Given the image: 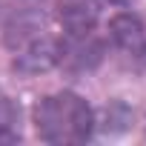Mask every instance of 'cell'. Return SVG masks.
Here are the masks:
<instances>
[{
    "label": "cell",
    "instance_id": "cell-5",
    "mask_svg": "<svg viewBox=\"0 0 146 146\" xmlns=\"http://www.w3.org/2000/svg\"><path fill=\"white\" fill-rule=\"evenodd\" d=\"M57 66V43L49 37H35L32 43H26L23 49H17L15 57V69L23 72V75H37V72H46Z\"/></svg>",
    "mask_w": 146,
    "mask_h": 146
},
{
    "label": "cell",
    "instance_id": "cell-7",
    "mask_svg": "<svg viewBox=\"0 0 146 146\" xmlns=\"http://www.w3.org/2000/svg\"><path fill=\"white\" fill-rule=\"evenodd\" d=\"M115 3H123V0H115Z\"/></svg>",
    "mask_w": 146,
    "mask_h": 146
},
{
    "label": "cell",
    "instance_id": "cell-1",
    "mask_svg": "<svg viewBox=\"0 0 146 146\" xmlns=\"http://www.w3.org/2000/svg\"><path fill=\"white\" fill-rule=\"evenodd\" d=\"M35 129L40 140L69 146V143H83L89 140L95 129V115L89 103L75 92H57L37 103L35 109Z\"/></svg>",
    "mask_w": 146,
    "mask_h": 146
},
{
    "label": "cell",
    "instance_id": "cell-2",
    "mask_svg": "<svg viewBox=\"0 0 146 146\" xmlns=\"http://www.w3.org/2000/svg\"><path fill=\"white\" fill-rule=\"evenodd\" d=\"M103 60V43L86 32V35H66L57 43V66L69 72H92Z\"/></svg>",
    "mask_w": 146,
    "mask_h": 146
},
{
    "label": "cell",
    "instance_id": "cell-4",
    "mask_svg": "<svg viewBox=\"0 0 146 146\" xmlns=\"http://www.w3.org/2000/svg\"><path fill=\"white\" fill-rule=\"evenodd\" d=\"M109 37H112V43H115L123 54L140 57V54L146 52V29H143V23H140L135 15H129V12L115 15V17L109 20Z\"/></svg>",
    "mask_w": 146,
    "mask_h": 146
},
{
    "label": "cell",
    "instance_id": "cell-6",
    "mask_svg": "<svg viewBox=\"0 0 146 146\" xmlns=\"http://www.w3.org/2000/svg\"><path fill=\"white\" fill-rule=\"evenodd\" d=\"M17 137V106L0 92V143H12Z\"/></svg>",
    "mask_w": 146,
    "mask_h": 146
},
{
    "label": "cell",
    "instance_id": "cell-3",
    "mask_svg": "<svg viewBox=\"0 0 146 146\" xmlns=\"http://www.w3.org/2000/svg\"><path fill=\"white\" fill-rule=\"evenodd\" d=\"M98 17H100L98 0H57V20H60L66 35L95 32Z\"/></svg>",
    "mask_w": 146,
    "mask_h": 146
}]
</instances>
